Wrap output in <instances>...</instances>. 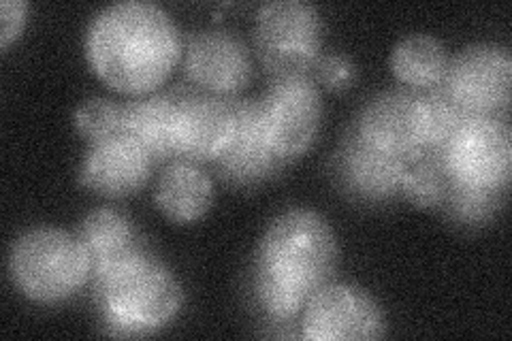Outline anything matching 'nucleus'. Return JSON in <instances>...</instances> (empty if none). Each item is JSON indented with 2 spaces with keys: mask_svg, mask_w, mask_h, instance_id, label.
Segmentation results:
<instances>
[{
  "mask_svg": "<svg viewBox=\"0 0 512 341\" xmlns=\"http://www.w3.org/2000/svg\"><path fill=\"white\" fill-rule=\"evenodd\" d=\"M182 35L171 15L146 0L105 7L88 28V60L107 86L148 94L182 58Z\"/></svg>",
  "mask_w": 512,
  "mask_h": 341,
  "instance_id": "f257e3e1",
  "label": "nucleus"
},
{
  "mask_svg": "<svg viewBox=\"0 0 512 341\" xmlns=\"http://www.w3.org/2000/svg\"><path fill=\"white\" fill-rule=\"evenodd\" d=\"M92 278L105 324L116 335L156 333L182 310V284L148 248L94 271Z\"/></svg>",
  "mask_w": 512,
  "mask_h": 341,
  "instance_id": "f03ea898",
  "label": "nucleus"
},
{
  "mask_svg": "<svg viewBox=\"0 0 512 341\" xmlns=\"http://www.w3.org/2000/svg\"><path fill=\"white\" fill-rule=\"evenodd\" d=\"M340 263L338 237L312 209H288L269 224L256 265L301 286L310 295L335 278Z\"/></svg>",
  "mask_w": 512,
  "mask_h": 341,
  "instance_id": "7ed1b4c3",
  "label": "nucleus"
},
{
  "mask_svg": "<svg viewBox=\"0 0 512 341\" xmlns=\"http://www.w3.org/2000/svg\"><path fill=\"white\" fill-rule=\"evenodd\" d=\"M9 271L30 301L58 303L86 286L92 278V261L79 237L41 226L15 239Z\"/></svg>",
  "mask_w": 512,
  "mask_h": 341,
  "instance_id": "20e7f679",
  "label": "nucleus"
},
{
  "mask_svg": "<svg viewBox=\"0 0 512 341\" xmlns=\"http://www.w3.org/2000/svg\"><path fill=\"white\" fill-rule=\"evenodd\" d=\"M254 43L271 79L310 75L323 43L320 13L303 0H271L256 13Z\"/></svg>",
  "mask_w": 512,
  "mask_h": 341,
  "instance_id": "39448f33",
  "label": "nucleus"
},
{
  "mask_svg": "<svg viewBox=\"0 0 512 341\" xmlns=\"http://www.w3.org/2000/svg\"><path fill=\"white\" fill-rule=\"evenodd\" d=\"M442 158L459 184L508 188L512 169L508 122L500 116H470L444 145Z\"/></svg>",
  "mask_w": 512,
  "mask_h": 341,
  "instance_id": "423d86ee",
  "label": "nucleus"
},
{
  "mask_svg": "<svg viewBox=\"0 0 512 341\" xmlns=\"http://www.w3.org/2000/svg\"><path fill=\"white\" fill-rule=\"evenodd\" d=\"M259 101L265 131L274 150L286 162L306 154L316 141L323 120V99L314 77L271 79V86Z\"/></svg>",
  "mask_w": 512,
  "mask_h": 341,
  "instance_id": "0eeeda50",
  "label": "nucleus"
},
{
  "mask_svg": "<svg viewBox=\"0 0 512 341\" xmlns=\"http://www.w3.org/2000/svg\"><path fill=\"white\" fill-rule=\"evenodd\" d=\"M387 333V318L370 292L352 284H325L306 303L301 337L310 341H367Z\"/></svg>",
  "mask_w": 512,
  "mask_h": 341,
  "instance_id": "6e6552de",
  "label": "nucleus"
},
{
  "mask_svg": "<svg viewBox=\"0 0 512 341\" xmlns=\"http://www.w3.org/2000/svg\"><path fill=\"white\" fill-rule=\"evenodd\" d=\"M442 86L474 116H498L510 105L512 56L508 47L474 43L448 62Z\"/></svg>",
  "mask_w": 512,
  "mask_h": 341,
  "instance_id": "1a4fd4ad",
  "label": "nucleus"
},
{
  "mask_svg": "<svg viewBox=\"0 0 512 341\" xmlns=\"http://www.w3.org/2000/svg\"><path fill=\"white\" fill-rule=\"evenodd\" d=\"M235 133L214 165L235 186H256L276 177L288 162L271 145L259 99H233Z\"/></svg>",
  "mask_w": 512,
  "mask_h": 341,
  "instance_id": "9d476101",
  "label": "nucleus"
},
{
  "mask_svg": "<svg viewBox=\"0 0 512 341\" xmlns=\"http://www.w3.org/2000/svg\"><path fill=\"white\" fill-rule=\"evenodd\" d=\"M235 133L233 96L210 92H180L175 109L173 139L178 158L214 162Z\"/></svg>",
  "mask_w": 512,
  "mask_h": 341,
  "instance_id": "9b49d317",
  "label": "nucleus"
},
{
  "mask_svg": "<svg viewBox=\"0 0 512 341\" xmlns=\"http://www.w3.org/2000/svg\"><path fill=\"white\" fill-rule=\"evenodd\" d=\"M410 158L367 143L352 126L335 154V177L346 194L357 201L384 203L399 194Z\"/></svg>",
  "mask_w": 512,
  "mask_h": 341,
  "instance_id": "f8f14e48",
  "label": "nucleus"
},
{
  "mask_svg": "<svg viewBox=\"0 0 512 341\" xmlns=\"http://www.w3.org/2000/svg\"><path fill=\"white\" fill-rule=\"evenodd\" d=\"M184 69L192 84L218 96H235L252 77L246 43L227 30H201L188 39Z\"/></svg>",
  "mask_w": 512,
  "mask_h": 341,
  "instance_id": "ddd939ff",
  "label": "nucleus"
},
{
  "mask_svg": "<svg viewBox=\"0 0 512 341\" xmlns=\"http://www.w3.org/2000/svg\"><path fill=\"white\" fill-rule=\"evenodd\" d=\"M152 156L126 135L92 143L82 165V184L103 197H128L148 184Z\"/></svg>",
  "mask_w": 512,
  "mask_h": 341,
  "instance_id": "4468645a",
  "label": "nucleus"
},
{
  "mask_svg": "<svg viewBox=\"0 0 512 341\" xmlns=\"http://www.w3.org/2000/svg\"><path fill=\"white\" fill-rule=\"evenodd\" d=\"M357 133L380 150L412 158L423 152L419 92L389 90L367 103L355 124Z\"/></svg>",
  "mask_w": 512,
  "mask_h": 341,
  "instance_id": "2eb2a0df",
  "label": "nucleus"
},
{
  "mask_svg": "<svg viewBox=\"0 0 512 341\" xmlns=\"http://www.w3.org/2000/svg\"><path fill=\"white\" fill-rule=\"evenodd\" d=\"M214 205V182L192 160L178 158L167 165L156 186V207L175 224L203 218Z\"/></svg>",
  "mask_w": 512,
  "mask_h": 341,
  "instance_id": "dca6fc26",
  "label": "nucleus"
},
{
  "mask_svg": "<svg viewBox=\"0 0 512 341\" xmlns=\"http://www.w3.org/2000/svg\"><path fill=\"white\" fill-rule=\"evenodd\" d=\"M178 94L156 92L122 105V135L137 141L152 160H178L173 139Z\"/></svg>",
  "mask_w": 512,
  "mask_h": 341,
  "instance_id": "f3484780",
  "label": "nucleus"
},
{
  "mask_svg": "<svg viewBox=\"0 0 512 341\" xmlns=\"http://www.w3.org/2000/svg\"><path fill=\"white\" fill-rule=\"evenodd\" d=\"M79 241L92 261V273L107 265H114L128 254L146 248L137 237L135 226L124 214L109 207H99L79 224Z\"/></svg>",
  "mask_w": 512,
  "mask_h": 341,
  "instance_id": "a211bd4d",
  "label": "nucleus"
},
{
  "mask_svg": "<svg viewBox=\"0 0 512 341\" xmlns=\"http://www.w3.org/2000/svg\"><path fill=\"white\" fill-rule=\"evenodd\" d=\"M391 69L399 81L416 90L436 88L448 69L446 47L434 35L412 32L393 47Z\"/></svg>",
  "mask_w": 512,
  "mask_h": 341,
  "instance_id": "6ab92c4d",
  "label": "nucleus"
},
{
  "mask_svg": "<svg viewBox=\"0 0 512 341\" xmlns=\"http://www.w3.org/2000/svg\"><path fill=\"white\" fill-rule=\"evenodd\" d=\"M453 184L455 180L446 167L442 152L423 150L410 158L399 192L416 207L436 209L446 203Z\"/></svg>",
  "mask_w": 512,
  "mask_h": 341,
  "instance_id": "aec40b11",
  "label": "nucleus"
},
{
  "mask_svg": "<svg viewBox=\"0 0 512 341\" xmlns=\"http://www.w3.org/2000/svg\"><path fill=\"white\" fill-rule=\"evenodd\" d=\"M474 113L463 109L440 84L419 92V126L423 150L442 152L457 128Z\"/></svg>",
  "mask_w": 512,
  "mask_h": 341,
  "instance_id": "412c9836",
  "label": "nucleus"
},
{
  "mask_svg": "<svg viewBox=\"0 0 512 341\" xmlns=\"http://www.w3.org/2000/svg\"><path fill=\"white\" fill-rule=\"evenodd\" d=\"M506 188L470 186L455 182L442 205L453 222L461 226H480L489 222L504 205Z\"/></svg>",
  "mask_w": 512,
  "mask_h": 341,
  "instance_id": "4be33fe9",
  "label": "nucleus"
},
{
  "mask_svg": "<svg viewBox=\"0 0 512 341\" xmlns=\"http://www.w3.org/2000/svg\"><path fill=\"white\" fill-rule=\"evenodd\" d=\"M256 297H259L263 310L276 320H293L303 312L310 301V292L301 286L288 282L274 271L256 265Z\"/></svg>",
  "mask_w": 512,
  "mask_h": 341,
  "instance_id": "5701e85b",
  "label": "nucleus"
},
{
  "mask_svg": "<svg viewBox=\"0 0 512 341\" xmlns=\"http://www.w3.org/2000/svg\"><path fill=\"white\" fill-rule=\"evenodd\" d=\"M77 133L90 143H99L109 137L122 135V105L103 96H94L79 105L75 111Z\"/></svg>",
  "mask_w": 512,
  "mask_h": 341,
  "instance_id": "b1692460",
  "label": "nucleus"
},
{
  "mask_svg": "<svg viewBox=\"0 0 512 341\" xmlns=\"http://www.w3.org/2000/svg\"><path fill=\"white\" fill-rule=\"evenodd\" d=\"M316 79L320 86H325L327 90L333 92H342L348 90L352 84H355L357 69L352 60L346 54H320L314 67Z\"/></svg>",
  "mask_w": 512,
  "mask_h": 341,
  "instance_id": "393cba45",
  "label": "nucleus"
},
{
  "mask_svg": "<svg viewBox=\"0 0 512 341\" xmlns=\"http://www.w3.org/2000/svg\"><path fill=\"white\" fill-rule=\"evenodd\" d=\"M26 13L28 5L24 0H3L0 3V22H3V28H0V47L7 50V47L20 37V32L26 24Z\"/></svg>",
  "mask_w": 512,
  "mask_h": 341,
  "instance_id": "a878e982",
  "label": "nucleus"
}]
</instances>
